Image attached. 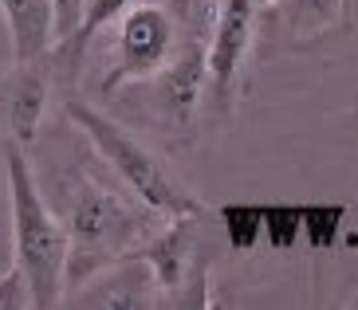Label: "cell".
I'll return each mask as SVG.
<instances>
[{"label": "cell", "instance_id": "6da1fadb", "mask_svg": "<svg viewBox=\"0 0 358 310\" xmlns=\"http://www.w3.org/2000/svg\"><path fill=\"white\" fill-rule=\"evenodd\" d=\"M67 197V287H87L99 271L130 263L158 220V212L130 205L91 173H75Z\"/></svg>", "mask_w": 358, "mask_h": 310}, {"label": "cell", "instance_id": "7a4b0ae2", "mask_svg": "<svg viewBox=\"0 0 358 310\" xmlns=\"http://www.w3.org/2000/svg\"><path fill=\"white\" fill-rule=\"evenodd\" d=\"M4 177H8V208H12V263L24 271L28 295L36 310H52L64 302L67 290V228L48 208L36 185L32 161L16 138H4Z\"/></svg>", "mask_w": 358, "mask_h": 310}, {"label": "cell", "instance_id": "3957f363", "mask_svg": "<svg viewBox=\"0 0 358 310\" xmlns=\"http://www.w3.org/2000/svg\"><path fill=\"white\" fill-rule=\"evenodd\" d=\"M64 114L83 130V138L99 149V157H103L106 165L118 173V181L127 185V193L138 205H146L150 212H158V216H166V220L169 216H201V200L189 197V193L166 173V165L130 134L127 126H118L115 118L103 114L99 106L83 103L75 91L64 94Z\"/></svg>", "mask_w": 358, "mask_h": 310}, {"label": "cell", "instance_id": "277c9868", "mask_svg": "<svg viewBox=\"0 0 358 310\" xmlns=\"http://www.w3.org/2000/svg\"><path fill=\"white\" fill-rule=\"evenodd\" d=\"M185 8H197V4L142 0V4H130L118 16L115 52H110V63H106L103 79H99V91L106 98H115L118 91H127L134 83H150L181 52V43L189 40L193 31H201L205 16L193 12L185 20Z\"/></svg>", "mask_w": 358, "mask_h": 310}, {"label": "cell", "instance_id": "5b68a950", "mask_svg": "<svg viewBox=\"0 0 358 310\" xmlns=\"http://www.w3.org/2000/svg\"><path fill=\"white\" fill-rule=\"evenodd\" d=\"M256 16H260V0H217L213 31L205 43V75H209V98L221 114H232L236 106L256 40Z\"/></svg>", "mask_w": 358, "mask_h": 310}, {"label": "cell", "instance_id": "8992f818", "mask_svg": "<svg viewBox=\"0 0 358 310\" xmlns=\"http://www.w3.org/2000/svg\"><path fill=\"white\" fill-rule=\"evenodd\" d=\"M197 248V216H169L166 228H154L130 263H142L150 271V283L166 290L173 302H181V290H193L189 307H205V263L193 256Z\"/></svg>", "mask_w": 358, "mask_h": 310}, {"label": "cell", "instance_id": "52a82bcc", "mask_svg": "<svg viewBox=\"0 0 358 310\" xmlns=\"http://www.w3.org/2000/svg\"><path fill=\"white\" fill-rule=\"evenodd\" d=\"M201 31H193L189 40L181 43V52L150 79L162 130L189 134L193 126H197L201 98H205V91H209V75H205V40H201Z\"/></svg>", "mask_w": 358, "mask_h": 310}, {"label": "cell", "instance_id": "ba28073f", "mask_svg": "<svg viewBox=\"0 0 358 310\" xmlns=\"http://www.w3.org/2000/svg\"><path fill=\"white\" fill-rule=\"evenodd\" d=\"M48 94H52V63L48 59H28L12 63L0 75V122L8 130V138L28 149L36 142L48 114Z\"/></svg>", "mask_w": 358, "mask_h": 310}, {"label": "cell", "instance_id": "9c48e42d", "mask_svg": "<svg viewBox=\"0 0 358 310\" xmlns=\"http://www.w3.org/2000/svg\"><path fill=\"white\" fill-rule=\"evenodd\" d=\"M130 4H134V0H83L75 28L67 31L64 40L52 47V55H48L52 71H59L67 91L75 87V79L83 71V59H87V52H91V43H95L110 24H118V16H122Z\"/></svg>", "mask_w": 358, "mask_h": 310}, {"label": "cell", "instance_id": "30bf717a", "mask_svg": "<svg viewBox=\"0 0 358 310\" xmlns=\"http://www.w3.org/2000/svg\"><path fill=\"white\" fill-rule=\"evenodd\" d=\"M0 16L12 36V63L48 59L55 47V4L52 0H0Z\"/></svg>", "mask_w": 358, "mask_h": 310}, {"label": "cell", "instance_id": "8fae6325", "mask_svg": "<svg viewBox=\"0 0 358 310\" xmlns=\"http://www.w3.org/2000/svg\"><path fill=\"white\" fill-rule=\"evenodd\" d=\"M260 8L295 40H315L350 24L347 0H260Z\"/></svg>", "mask_w": 358, "mask_h": 310}, {"label": "cell", "instance_id": "7c38bea8", "mask_svg": "<svg viewBox=\"0 0 358 310\" xmlns=\"http://www.w3.org/2000/svg\"><path fill=\"white\" fill-rule=\"evenodd\" d=\"M221 216L229 220V236L236 248H252L256 236L264 232V208H248V205H229L221 208Z\"/></svg>", "mask_w": 358, "mask_h": 310}, {"label": "cell", "instance_id": "4fadbf2b", "mask_svg": "<svg viewBox=\"0 0 358 310\" xmlns=\"http://www.w3.org/2000/svg\"><path fill=\"white\" fill-rule=\"evenodd\" d=\"M20 307H32V295H28L24 271L12 263V267L0 275V310H20Z\"/></svg>", "mask_w": 358, "mask_h": 310}, {"label": "cell", "instance_id": "5bb4252c", "mask_svg": "<svg viewBox=\"0 0 358 310\" xmlns=\"http://www.w3.org/2000/svg\"><path fill=\"white\" fill-rule=\"evenodd\" d=\"M311 224H303L307 232H311V244L315 248H323V244H331V236H335V220H343V208H299Z\"/></svg>", "mask_w": 358, "mask_h": 310}, {"label": "cell", "instance_id": "9a60e30c", "mask_svg": "<svg viewBox=\"0 0 358 310\" xmlns=\"http://www.w3.org/2000/svg\"><path fill=\"white\" fill-rule=\"evenodd\" d=\"M52 4H55V43H59L67 31L75 28V20H79V8H83V0H52Z\"/></svg>", "mask_w": 358, "mask_h": 310}, {"label": "cell", "instance_id": "2e32d148", "mask_svg": "<svg viewBox=\"0 0 358 310\" xmlns=\"http://www.w3.org/2000/svg\"><path fill=\"white\" fill-rule=\"evenodd\" d=\"M193 4H197L201 12H209V8H213V0H193Z\"/></svg>", "mask_w": 358, "mask_h": 310}]
</instances>
